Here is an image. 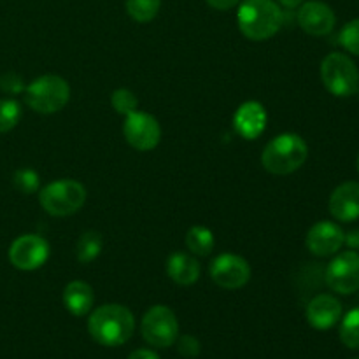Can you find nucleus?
Returning a JSON list of instances; mask_svg holds the SVG:
<instances>
[{
    "label": "nucleus",
    "mask_w": 359,
    "mask_h": 359,
    "mask_svg": "<svg viewBox=\"0 0 359 359\" xmlns=\"http://www.w3.org/2000/svg\"><path fill=\"white\" fill-rule=\"evenodd\" d=\"M2 90L11 95L20 93V91L23 90V83H21V79L16 76V74H7V76L2 79Z\"/></svg>",
    "instance_id": "nucleus-28"
},
{
    "label": "nucleus",
    "mask_w": 359,
    "mask_h": 359,
    "mask_svg": "<svg viewBox=\"0 0 359 359\" xmlns=\"http://www.w3.org/2000/svg\"><path fill=\"white\" fill-rule=\"evenodd\" d=\"M356 167H358V174H359V154H358V161H356Z\"/></svg>",
    "instance_id": "nucleus-33"
},
{
    "label": "nucleus",
    "mask_w": 359,
    "mask_h": 359,
    "mask_svg": "<svg viewBox=\"0 0 359 359\" xmlns=\"http://www.w3.org/2000/svg\"><path fill=\"white\" fill-rule=\"evenodd\" d=\"M277 2H279L280 6L287 7V9H293V7L302 6V4H304L305 0H277Z\"/></svg>",
    "instance_id": "nucleus-32"
},
{
    "label": "nucleus",
    "mask_w": 359,
    "mask_h": 359,
    "mask_svg": "<svg viewBox=\"0 0 359 359\" xmlns=\"http://www.w3.org/2000/svg\"><path fill=\"white\" fill-rule=\"evenodd\" d=\"M340 44L353 55L359 56V18L349 21L340 32Z\"/></svg>",
    "instance_id": "nucleus-26"
},
{
    "label": "nucleus",
    "mask_w": 359,
    "mask_h": 359,
    "mask_svg": "<svg viewBox=\"0 0 359 359\" xmlns=\"http://www.w3.org/2000/svg\"><path fill=\"white\" fill-rule=\"evenodd\" d=\"M167 273L179 286H191L200 279V263L186 252H174L167 259Z\"/></svg>",
    "instance_id": "nucleus-18"
},
{
    "label": "nucleus",
    "mask_w": 359,
    "mask_h": 359,
    "mask_svg": "<svg viewBox=\"0 0 359 359\" xmlns=\"http://www.w3.org/2000/svg\"><path fill=\"white\" fill-rule=\"evenodd\" d=\"M111 104L116 109V112L123 116H128L130 112L137 111V107H139V100H137L135 93L126 90V88H119L111 95Z\"/></svg>",
    "instance_id": "nucleus-24"
},
{
    "label": "nucleus",
    "mask_w": 359,
    "mask_h": 359,
    "mask_svg": "<svg viewBox=\"0 0 359 359\" xmlns=\"http://www.w3.org/2000/svg\"><path fill=\"white\" fill-rule=\"evenodd\" d=\"M233 128L242 139L255 140L265 132L266 111L259 102H244L233 116Z\"/></svg>",
    "instance_id": "nucleus-14"
},
{
    "label": "nucleus",
    "mask_w": 359,
    "mask_h": 359,
    "mask_svg": "<svg viewBox=\"0 0 359 359\" xmlns=\"http://www.w3.org/2000/svg\"><path fill=\"white\" fill-rule=\"evenodd\" d=\"M140 332L149 346L165 349L177 342L179 321L172 309L165 307V305H154L144 314Z\"/></svg>",
    "instance_id": "nucleus-7"
},
{
    "label": "nucleus",
    "mask_w": 359,
    "mask_h": 359,
    "mask_svg": "<svg viewBox=\"0 0 359 359\" xmlns=\"http://www.w3.org/2000/svg\"><path fill=\"white\" fill-rule=\"evenodd\" d=\"M212 9L216 11H230L241 4V0H205Z\"/></svg>",
    "instance_id": "nucleus-29"
},
{
    "label": "nucleus",
    "mask_w": 359,
    "mask_h": 359,
    "mask_svg": "<svg viewBox=\"0 0 359 359\" xmlns=\"http://www.w3.org/2000/svg\"><path fill=\"white\" fill-rule=\"evenodd\" d=\"M330 212L342 223H353L359 219V182H344L333 189L330 196Z\"/></svg>",
    "instance_id": "nucleus-16"
},
{
    "label": "nucleus",
    "mask_w": 359,
    "mask_h": 359,
    "mask_svg": "<svg viewBox=\"0 0 359 359\" xmlns=\"http://www.w3.org/2000/svg\"><path fill=\"white\" fill-rule=\"evenodd\" d=\"M70 100V86L63 77L46 74L25 88V102L39 114H55Z\"/></svg>",
    "instance_id": "nucleus-4"
},
{
    "label": "nucleus",
    "mask_w": 359,
    "mask_h": 359,
    "mask_svg": "<svg viewBox=\"0 0 359 359\" xmlns=\"http://www.w3.org/2000/svg\"><path fill=\"white\" fill-rule=\"evenodd\" d=\"M128 359H160V356L151 349H137L130 354Z\"/></svg>",
    "instance_id": "nucleus-30"
},
{
    "label": "nucleus",
    "mask_w": 359,
    "mask_h": 359,
    "mask_svg": "<svg viewBox=\"0 0 359 359\" xmlns=\"http://www.w3.org/2000/svg\"><path fill=\"white\" fill-rule=\"evenodd\" d=\"M48 241L41 235L27 233L18 237L16 241L11 244L9 248V262L18 270H25V272H32L37 270L48 262L49 258Z\"/></svg>",
    "instance_id": "nucleus-10"
},
{
    "label": "nucleus",
    "mask_w": 359,
    "mask_h": 359,
    "mask_svg": "<svg viewBox=\"0 0 359 359\" xmlns=\"http://www.w3.org/2000/svg\"><path fill=\"white\" fill-rule=\"evenodd\" d=\"M307 321L314 330L333 328L342 318V304L332 294H318L307 305Z\"/></svg>",
    "instance_id": "nucleus-15"
},
{
    "label": "nucleus",
    "mask_w": 359,
    "mask_h": 359,
    "mask_svg": "<svg viewBox=\"0 0 359 359\" xmlns=\"http://www.w3.org/2000/svg\"><path fill=\"white\" fill-rule=\"evenodd\" d=\"M91 339L104 347H119L132 339L135 318L125 305L107 304L95 309L88 319Z\"/></svg>",
    "instance_id": "nucleus-1"
},
{
    "label": "nucleus",
    "mask_w": 359,
    "mask_h": 359,
    "mask_svg": "<svg viewBox=\"0 0 359 359\" xmlns=\"http://www.w3.org/2000/svg\"><path fill=\"white\" fill-rule=\"evenodd\" d=\"M340 340L349 349L359 351V307L347 312L340 325Z\"/></svg>",
    "instance_id": "nucleus-22"
},
{
    "label": "nucleus",
    "mask_w": 359,
    "mask_h": 359,
    "mask_svg": "<svg viewBox=\"0 0 359 359\" xmlns=\"http://www.w3.org/2000/svg\"><path fill=\"white\" fill-rule=\"evenodd\" d=\"M39 202L49 216H72L86 202V188L74 179H60L39 191Z\"/></svg>",
    "instance_id": "nucleus-5"
},
{
    "label": "nucleus",
    "mask_w": 359,
    "mask_h": 359,
    "mask_svg": "<svg viewBox=\"0 0 359 359\" xmlns=\"http://www.w3.org/2000/svg\"><path fill=\"white\" fill-rule=\"evenodd\" d=\"M161 0H126V13L137 23H149L158 16Z\"/></svg>",
    "instance_id": "nucleus-21"
},
{
    "label": "nucleus",
    "mask_w": 359,
    "mask_h": 359,
    "mask_svg": "<svg viewBox=\"0 0 359 359\" xmlns=\"http://www.w3.org/2000/svg\"><path fill=\"white\" fill-rule=\"evenodd\" d=\"M321 79L332 95L346 98L359 90L356 63L344 53H330L321 63Z\"/></svg>",
    "instance_id": "nucleus-6"
},
{
    "label": "nucleus",
    "mask_w": 359,
    "mask_h": 359,
    "mask_svg": "<svg viewBox=\"0 0 359 359\" xmlns=\"http://www.w3.org/2000/svg\"><path fill=\"white\" fill-rule=\"evenodd\" d=\"M186 245H188L189 251L196 256H209L214 251V235L209 228L205 226H193L189 228L188 233H186Z\"/></svg>",
    "instance_id": "nucleus-19"
},
{
    "label": "nucleus",
    "mask_w": 359,
    "mask_h": 359,
    "mask_svg": "<svg viewBox=\"0 0 359 359\" xmlns=\"http://www.w3.org/2000/svg\"><path fill=\"white\" fill-rule=\"evenodd\" d=\"M95 304L93 287L83 280H72L63 290V305L76 318H83L91 312Z\"/></svg>",
    "instance_id": "nucleus-17"
},
{
    "label": "nucleus",
    "mask_w": 359,
    "mask_h": 359,
    "mask_svg": "<svg viewBox=\"0 0 359 359\" xmlns=\"http://www.w3.org/2000/svg\"><path fill=\"white\" fill-rule=\"evenodd\" d=\"M344 244L349 245L351 249H359V230L347 233L346 235V242H344Z\"/></svg>",
    "instance_id": "nucleus-31"
},
{
    "label": "nucleus",
    "mask_w": 359,
    "mask_h": 359,
    "mask_svg": "<svg viewBox=\"0 0 359 359\" xmlns=\"http://www.w3.org/2000/svg\"><path fill=\"white\" fill-rule=\"evenodd\" d=\"M297 21L302 30L314 37H325L332 34L335 28L337 18L332 7L319 0H311V2L302 4L298 9Z\"/></svg>",
    "instance_id": "nucleus-12"
},
{
    "label": "nucleus",
    "mask_w": 359,
    "mask_h": 359,
    "mask_svg": "<svg viewBox=\"0 0 359 359\" xmlns=\"http://www.w3.org/2000/svg\"><path fill=\"white\" fill-rule=\"evenodd\" d=\"M344 242H346V233L342 228L332 221H319L314 226L309 230L305 244L307 249L314 256L319 258H326V256H333L342 249Z\"/></svg>",
    "instance_id": "nucleus-13"
},
{
    "label": "nucleus",
    "mask_w": 359,
    "mask_h": 359,
    "mask_svg": "<svg viewBox=\"0 0 359 359\" xmlns=\"http://www.w3.org/2000/svg\"><path fill=\"white\" fill-rule=\"evenodd\" d=\"M237 23L249 41H269L283 27L284 14L276 0H244L238 4Z\"/></svg>",
    "instance_id": "nucleus-2"
},
{
    "label": "nucleus",
    "mask_w": 359,
    "mask_h": 359,
    "mask_svg": "<svg viewBox=\"0 0 359 359\" xmlns=\"http://www.w3.org/2000/svg\"><path fill=\"white\" fill-rule=\"evenodd\" d=\"M356 359H359V358H356Z\"/></svg>",
    "instance_id": "nucleus-34"
},
{
    "label": "nucleus",
    "mask_w": 359,
    "mask_h": 359,
    "mask_svg": "<svg viewBox=\"0 0 359 359\" xmlns=\"http://www.w3.org/2000/svg\"><path fill=\"white\" fill-rule=\"evenodd\" d=\"M13 182L18 191L23 193V195H32V193H35L39 189L41 179H39L37 172L32 170V168H20L14 174Z\"/></svg>",
    "instance_id": "nucleus-25"
},
{
    "label": "nucleus",
    "mask_w": 359,
    "mask_h": 359,
    "mask_svg": "<svg viewBox=\"0 0 359 359\" xmlns=\"http://www.w3.org/2000/svg\"><path fill=\"white\" fill-rule=\"evenodd\" d=\"M179 353L184 358H196L200 354V342L191 335H184L179 339Z\"/></svg>",
    "instance_id": "nucleus-27"
},
{
    "label": "nucleus",
    "mask_w": 359,
    "mask_h": 359,
    "mask_svg": "<svg viewBox=\"0 0 359 359\" xmlns=\"http://www.w3.org/2000/svg\"><path fill=\"white\" fill-rule=\"evenodd\" d=\"M326 284L339 294H353L359 291V252L346 251L326 266Z\"/></svg>",
    "instance_id": "nucleus-9"
},
{
    "label": "nucleus",
    "mask_w": 359,
    "mask_h": 359,
    "mask_svg": "<svg viewBox=\"0 0 359 359\" xmlns=\"http://www.w3.org/2000/svg\"><path fill=\"white\" fill-rule=\"evenodd\" d=\"M210 277L223 290H241L251 279V266L242 256L224 252L210 263Z\"/></svg>",
    "instance_id": "nucleus-11"
},
{
    "label": "nucleus",
    "mask_w": 359,
    "mask_h": 359,
    "mask_svg": "<svg viewBox=\"0 0 359 359\" xmlns=\"http://www.w3.org/2000/svg\"><path fill=\"white\" fill-rule=\"evenodd\" d=\"M21 119V105L14 98L0 100V133L11 132Z\"/></svg>",
    "instance_id": "nucleus-23"
},
{
    "label": "nucleus",
    "mask_w": 359,
    "mask_h": 359,
    "mask_svg": "<svg viewBox=\"0 0 359 359\" xmlns=\"http://www.w3.org/2000/svg\"><path fill=\"white\" fill-rule=\"evenodd\" d=\"M309 146L298 133H280L270 140L262 154V165L273 175L297 172L307 161Z\"/></svg>",
    "instance_id": "nucleus-3"
},
{
    "label": "nucleus",
    "mask_w": 359,
    "mask_h": 359,
    "mask_svg": "<svg viewBox=\"0 0 359 359\" xmlns=\"http://www.w3.org/2000/svg\"><path fill=\"white\" fill-rule=\"evenodd\" d=\"M102 248H104V241H102L100 233L97 231H86L79 237L76 248V258L79 263H91L93 259L98 258V255L102 252Z\"/></svg>",
    "instance_id": "nucleus-20"
},
{
    "label": "nucleus",
    "mask_w": 359,
    "mask_h": 359,
    "mask_svg": "<svg viewBox=\"0 0 359 359\" xmlns=\"http://www.w3.org/2000/svg\"><path fill=\"white\" fill-rule=\"evenodd\" d=\"M123 133L125 139L133 149L137 151H153L161 140V126L154 116L142 111H133L126 116L123 123Z\"/></svg>",
    "instance_id": "nucleus-8"
}]
</instances>
